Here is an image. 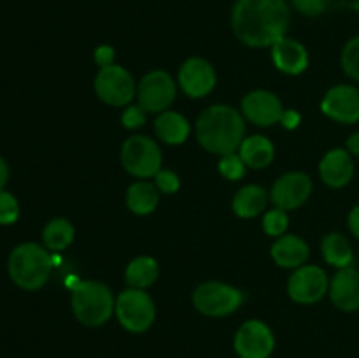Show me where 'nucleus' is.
<instances>
[{
    "instance_id": "obj_1",
    "label": "nucleus",
    "mask_w": 359,
    "mask_h": 358,
    "mask_svg": "<svg viewBox=\"0 0 359 358\" xmlns=\"http://www.w3.org/2000/svg\"><path fill=\"white\" fill-rule=\"evenodd\" d=\"M290 25L287 0H237L231 9V30L249 48H272L286 37Z\"/></svg>"
},
{
    "instance_id": "obj_2",
    "label": "nucleus",
    "mask_w": 359,
    "mask_h": 358,
    "mask_svg": "<svg viewBox=\"0 0 359 358\" xmlns=\"http://www.w3.org/2000/svg\"><path fill=\"white\" fill-rule=\"evenodd\" d=\"M196 139L209 153H237L245 139V118L235 107L226 104L210 105L196 119Z\"/></svg>"
},
{
    "instance_id": "obj_3",
    "label": "nucleus",
    "mask_w": 359,
    "mask_h": 358,
    "mask_svg": "<svg viewBox=\"0 0 359 358\" xmlns=\"http://www.w3.org/2000/svg\"><path fill=\"white\" fill-rule=\"evenodd\" d=\"M7 269L14 284L27 291H35L48 283L53 270V258L41 244L23 242L11 251Z\"/></svg>"
},
{
    "instance_id": "obj_4",
    "label": "nucleus",
    "mask_w": 359,
    "mask_h": 358,
    "mask_svg": "<svg viewBox=\"0 0 359 358\" xmlns=\"http://www.w3.org/2000/svg\"><path fill=\"white\" fill-rule=\"evenodd\" d=\"M72 312L84 326H102L114 314L116 298L111 288L100 281H79L70 295Z\"/></svg>"
},
{
    "instance_id": "obj_5",
    "label": "nucleus",
    "mask_w": 359,
    "mask_h": 358,
    "mask_svg": "<svg viewBox=\"0 0 359 358\" xmlns=\"http://www.w3.org/2000/svg\"><path fill=\"white\" fill-rule=\"evenodd\" d=\"M114 314L125 330L132 333H144L156 319V305L146 290L126 288L116 298Z\"/></svg>"
},
{
    "instance_id": "obj_6",
    "label": "nucleus",
    "mask_w": 359,
    "mask_h": 358,
    "mask_svg": "<svg viewBox=\"0 0 359 358\" xmlns=\"http://www.w3.org/2000/svg\"><path fill=\"white\" fill-rule=\"evenodd\" d=\"M244 304V293L223 281H205L193 291V305L209 318H224Z\"/></svg>"
},
{
    "instance_id": "obj_7",
    "label": "nucleus",
    "mask_w": 359,
    "mask_h": 358,
    "mask_svg": "<svg viewBox=\"0 0 359 358\" xmlns=\"http://www.w3.org/2000/svg\"><path fill=\"white\" fill-rule=\"evenodd\" d=\"M163 154L156 140L147 135H132L121 146V165L137 179L154 178L161 171Z\"/></svg>"
},
{
    "instance_id": "obj_8",
    "label": "nucleus",
    "mask_w": 359,
    "mask_h": 358,
    "mask_svg": "<svg viewBox=\"0 0 359 358\" xmlns=\"http://www.w3.org/2000/svg\"><path fill=\"white\" fill-rule=\"evenodd\" d=\"M95 93L104 104L123 107L137 97V84L132 74L121 65L102 67L95 76Z\"/></svg>"
},
{
    "instance_id": "obj_9",
    "label": "nucleus",
    "mask_w": 359,
    "mask_h": 358,
    "mask_svg": "<svg viewBox=\"0 0 359 358\" xmlns=\"http://www.w3.org/2000/svg\"><path fill=\"white\" fill-rule=\"evenodd\" d=\"M175 95H177V84L174 77L165 70H151L139 81L137 86L139 105L146 112H154V114L167 111L174 104Z\"/></svg>"
},
{
    "instance_id": "obj_10",
    "label": "nucleus",
    "mask_w": 359,
    "mask_h": 358,
    "mask_svg": "<svg viewBox=\"0 0 359 358\" xmlns=\"http://www.w3.org/2000/svg\"><path fill=\"white\" fill-rule=\"evenodd\" d=\"M330 279L319 265H302L294 269L287 281V295L293 302L311 305L328 293Z\"/></svg>"
},
{
    "instance_id": "obj_11",
    "label": "nucleus",
    "mask_w": 359,
    "mask_h": 358,
    "mask_svg": "<svg viewBox=\"0 0 359 358\" xmlns=\"http://www.w3.org/2000/svg\"><path fill=\"white\" fill-rule=\"evenodd\" d=\"M233 350L241 358H270L276 350V336L266 323L248 319L235 333Z\"/></svg>"
},
{
    "instance_id": "obj_12",
    "label": "nucleus",
    "mask_w": 359,
    "mask_h": 358,
    "mask_svg": "<svg viewBox=\"0 0 359 358\" xmlns=\"http://www.w3.org/2000/svg\"><path fill=\"white\" fill-rule=\"evenodd\" d=\"M323 114L340 125L359 121V88L353 84H337L330 88L321 100Z\"/></svg>"
},
{
    "instance_id": "obj_13",
    "label": "nucleus",
    "mask_w": 359,
    "mask_h": 358,
    "mask_svg": "<svg viewBox=\"0 0 359 358\" xmlns=\"http://www.w3.org/2000/svg\"><path fill=\"white\" fill-rule=\"evenodd\" d=\"M312 193V179L304 172H286L273 183L270 200L273 207L294 211L304 206Z\"/></svg>"
},
{
    "instance_id": "obj_14",
    "label": "nucleus",
    "mask_w": 359,
    "mask_h": 358,
    "mask_svg": "<svg viewBox=\"0 0 359 358\" xmlns=\"http://www.w3.org/2000/svg\"><path fill=\"white\" fill-rule=\"evenodd\" d=\"M216 81L217 76L214 67L200 56H191L179 69L177 83L189 98L207 97L216 86Z\"/></svg>"
},
{
    "instance_id": "obj_15",
    "label": "nucleus",
    "mask_w": 359,
    "mask_h": 358,
    "mask_svg": "<svg viewBox=\"0 0 359 358\" xmlns=\"http://www.w3.org/2000/svg\"><path fill=\"white\" fill-rule=\"evenodd\" d=\"M242 116L256 126H272L280 121L284 107L280 98L269 90H252L242 98Z\"/></svg>"
},
{
    "instance_id": "obj_16",
    "label": "nucleus",
    "mask_w": 359,
    "mask_h": 358,
    "mask_svg": "<svg viewBox=\"0 0 359 358\" xmlns=\"http://www.w3.org/2000/svg\"><path fill=\"white\" fill-rule=\"evenodd\" d=\"M330 300L344 312L359 311V270L356 267H346L337 270L330 279Z\"/></svg>"
},
{
    "instance_id": "obj_17",
    "label": "nucleus",
    "mask_w": 359,
    "mask_h": 358,
    "mask_svg": "<svg viewBox=\"0 0 359 358\" xmlns=\"http://www.w3.org/2000/svg\"><path fill=\"white\" fill-rule=\"evenodd\" d=\"M321 181L330 188H344L354 178L353 154L344 147H333L319 161Z\"/></svg>"
},
{
    "instance_id": "obj_18",
    "label": "nucleus",
    "mask_w": 359,
    "mask_h": 358,
    "mask_svg": "<svg viewBox=\"0 0 359 358\" xmlns=\"http://www.w3.org/2000/svg\"><path fill=\"white\" fill-rule=\"evenodd\" d=\"M272 62L277 70L287 76H298L309 67V51L300 41L283 37L272 46Z\"/></svg>"
},
{
    "instance_id": "obj_19",
    "label": "nucleus",
    "mask_w": 359,
    "mask_h": 358,
    "mask_svg": "<svg viewBox=\"0 0 359 358\" xmlns=\"http://www.w3.org/2000/svg\"><path fill=\"white\" fill-rule=\"evenodd\" d=\"M270 255H272L273 262L279 267L294 270L298 267L305 265L309 255H311V249H309V244L300 235L284 234L276 239L272 249H270Z\"/></svg>"
},
{
    "instance_id": "obj_20",
    "label": "nucleus",
    "mask_w": 359,
    "mask_h": 358,
    "mask_svg": "<svg viewBox=\"0 0 359 358\" xmlns=\"http://www.w3.org/2000/svg\"><path fill=\"white\" fill-rule=\"evenodd\" d=\"M154 133L158 139L170 146L182 144L191 133V125L188 119L175 111H163L154 119Z\"/></svg>"
},
{
    "instance_id": "obj_21",
    "label": "nucleus",
    "mask_w": 359,
    "mask_h": 358,
    "mask_svg": "<svg viewBox=\"0 0 359 358\" xmlns=\"http://www.w3.org/2000/svg\"><path fill=\"white\" fill-rule=\"evenodd\" d=\"M237 153L241 154L245 167L259 171V168H265L272 164L273 158H276V147H273L272 140L266 139V137L251 135L242 140Z\"/></svg>"
},
{
    "instance_id": "obj_22",
    "label": "nucleus",
    "mask_w": 359,
    "mask_h": 358,
    "mask_svg": "<svg viewBox=\"0 0 359 358\" xmlns=\"http://www.w3.org/2000/svg\"><path fill=\"white\" fill-rule=\"evenodd\" d=\"M269 204V193L259 185H248L235 193L231 209L238 218H256L265 211Z\"/></svg>"
},
{
    "instance_id": "obj_23",
    "label": "nucleus",
    "mask_w": 359,
    "mask_h": 358,
    "mask_svg": "<svg viewBox=\"0 0 359 358\" xmlns=\"http://www.w3.org/2000/svg\"><path fill=\"white\" fill-rule=\"evenodd\" d=\"M323 258L335 269H346L354 262V249L349 239L340 232H330L321 241Z\"/></svg>"
},
{
    "instance_id": "obj_24",
    "label": "nucleus",
    "mask_w": 359,
    "mask_h": 358,
    "mask_svg": "<svg viewBox=\"0 0 359 358\" xmlns=\"http://www.w3.org/2000/svg\"><path fill=\"white\" fill-rule=\"evenodd\" d=\"M160 202V192L149 181H135L126 190V207L137 216L151 214Z\"/></svg>"
},
{
    "instance_id": "obj_25",
    "label": "nucleus",
    "mask_w": 359,
    "mask_h": 358,
    "mask_svg": "<svg viewBox=\"0 0 359 358\" xmlns=\"http://www.w3.org/2000/svg\"><path fill=\"white\" fill-rule=\"evenodd\" d=\"M160 276V267L153 256H137L126 265L125 281L130 288L146 290Z\"/></svg>"
},
{
    "instance_id": "obj_26",
    "label": "nucleus",
    "mask_w": 359,
    "mask_h": 358,
    "mask_svg": "<svg viewBox=\"0 0 359 358\" xmlns=\"http://www.w3.org/2000/svg\"><path fill=\"white\" fill-rule=\"evenodd\" d=\"M76 237V228L65 218H53L42 230V241L46 249L51 251H63L69 248Z\"/></svg>"
},
{
    "instance_id": "obj_27",
    "label": "nucleus",
    "mask_w": 359,
    "mask_h": 358,
    "mask_svg": "<svg viewBox=\"0 0 359 358\" xmlns=\"http://www.w3.org/2000/svg\"><path fill=\"white\" fill-rule=\"evenodd\" d=\"M340 63L346 76L359 83V35L346 42L340 55Z\"/></svg>"
},
{
    "instance_id": "obj_28",
    "label": "nucleus",
    "mask_w": 359,
    "mask_h": 358,
    "mask_svg": "<svg viewBox=\"0 0 359 358\" xmlns=\"http://www.w3.org/2000/svg\"><path fill=\"white\" fill-rule=\"evenodd\" d=\"M263 230L270 235V237H280L286 234L287 227H290V218H287V211L273 207V209L266 211L263 216Z\"/></svg>"
},
{
    "instance_id": "obj_29",
    "label": "nucleus",
    "mask_w": 359,
    "mask_h": 358,
    "mask_svg": "<svg viewBox=\"0 0 359 358\" xmlns=\"http://www.w3.org/2000/svg\"><path fill=\"white\" fill-rule=\"evenodd\" d=\"M245 164L242 161L241 154L238 153H230L221 157L219 164H217V171L228 181H238L245 175Z\"/></svg>"
},
{
    "instance_id": "obj_30",
    "label": "nucleus",
    "mask_w": 359,
    "mask_h": 358,
    "mask_svg": "<svg viewBox=\"0 0 359 358\" xmlns=\"http://www.w3.org/2000/svg\"><path fill=\"white\" fill-rule=\"evenodd\" d=\"M20 218V202L9 192H0V225H13Z\"/></svg>"
},
{
    "instance_id": "obj_31",
    "label": "nucleus",
    "mask_w": 359,
    "mask_h": 358,
    "mask_svg": "<svg viewBox=\"0 0 359 358\" xmlns=\"http://www.w3.org/2000/svg\"><path fill=\"white\" fill-rule=\"evenodd\" d=\"M154 186L158 192L165 193V195H174L179 188H181V179L174 171L168 168H161L156 175H154Z\"/></svg>"
},
{
    "instance_id": "obj_32",
    "label": "nucleus",
    "mask_w": 359,
    "mask_h": 358,
    "mask_svg": "<svg viewBox=\"0 0 359 358\" xmlns=\"http://www.w3.org/2000/svg\"><path fill=\"white\" fill-rule=\"evenodd\" d=\"M333 0H291L294 9L304 16H319V14L326 13L328 7L332 6Z\"/></svg>"
},
{
    "instance_id": "obj_33",
    "label": "nucleus",
    "mask_w": 359,
    "mask_h": 358,
    "mask_svg": "<svg viewBox=\"0 0 359 358\" xmlns=\"http://www.w3.org/2000/svg\"><path fill=\"white\" fill-rule=\"evenodd\" d=\"M146 119H147V112L140 107L139 104L137 105H128L125 109V112L121 114V123L125 128L128 130H137L140 126L146 125Z\"/></svg>"
},
{
    "instance_id": "obj_34",
    "label": "nucleus",
    "mask_w": 359,
    "mask_h": 358,
    "mask_svg": "<svg viewBox=\"0 0 359 358\" xmlns=\"http://www.w3.org/2000/svg\"><path fill=\"white\" fill-rule=\"evenodd\" d=\"M114 56H116L114 48H112V46L104 44V46H98V48L95 49L93 58H95V62H97L98 65H100V69H102V67L112 65V63H114Z\"/></svg>"
},
{
    "instance_id": "obj_35",
    "label": "nucleus",
    "mask_w": 359,
    "mask_h": 358,
    "mask_svg": "<svg viewBox=\"0 0 359 358\" xmlns=\"http://www.w3.org/2000/svg\"><path fill=\"white\" fill-rule=\"evenodd\" d=\"M280 125L286 130H294L302 123L300 112L294 111V109H284L283 116H280Z\"/></svg>"
},
{
    "instance_id": "obj_36",
    "label": "nucleus",
    "mask_w": 359,
    "mask_h": 358,
    "mask_svg": "<svg viewBox=\"0 0 359 358\" xmlns=\"http://www.w3.org/2000/svg\"><path fill=\"white\" fill-rule=\"evenodd\" d=\"M347 227H349L351 234L359 239V204L351 209L349 216H347Z\"/></svg>"
},
{
    "instance_id": "obj_37",
    "label": "nucleus",
    "mask_w": 359,
    "mask_h": 358,
    "mask_svg": "<svg viewBox=\"0 0 359 358\" xmlns=\"http://www.w3.org/2000/svg\"><path fill=\"white\" fill-rule=\"evenodd\" d=\"M346 150L349 151L353 157H358L359 158V132H354L353 135L347 139L346 142Z\"/></svg>"
},
{
    "instance_id": "obj_38",
    "label": "nucleus",
    "mask_w": 359,
    "mask_h": 358,
    "mask_svg": "<svg viewBox=\"0 0 359 358\" xmlns=\"http://www.w3.org/2000/svg\"><path fill=\"white\" fill-rule=\"evenodd\" d=\"M7 179H9V167H7L6 160L0 157V192H2L4 186L7 185Z\"/></svg>"
}]
</instances>
